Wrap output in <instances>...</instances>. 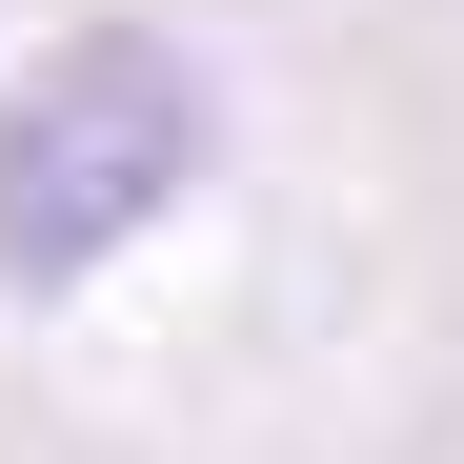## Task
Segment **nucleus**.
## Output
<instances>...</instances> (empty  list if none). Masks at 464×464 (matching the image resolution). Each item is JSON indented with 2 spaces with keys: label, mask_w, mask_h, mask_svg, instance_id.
Masks as SVG:
<instances>
[{
  "label": "nucleus",
  "mask_w": 464,
  "mask_h": 464,
  "mask_svg": "<svg viewBox=\"0 0 464 464\" xmlns=\"http://www.w3.org/2000/svg\"><path fill=\"white\" fill-rule=\"evenodd\" d=\"M182 182H202V82H182L162 41L82 21V41H41L21 82H0V283L121 263Z\"/></svg>",
  "instance_id": "obj_1"
}]
</instances>
